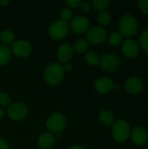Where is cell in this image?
<instances>
[{"label": "cell", "mask_w": 148, "mask_h": 149, "mask_svg": "<svg viewBox=\"0 0 148 149\" xmlns=\"http://www.w3.org/2000/svg\"><path fill=\"white\" fill-rule=\"evenodd\" d=\"M65 77V71L63 65L59 63L49 64L44 71V79L47 84L51 86H57L62 82Z\"/></svg>", "instance_id": "1"}, {"label": "cell", "mask_w": 148, "mask_h": 149, "mask_svg": "<svg viewBox=\"0 0 148 149\" xmlns=\"http://www.w3.org/2000/svg\"><path fill=\"white\" fill-rule=\"evenodd\" d=\"M70 30L68 22L63 21L61 19L54 20L50 24L48 27V33L50 37L55 40H60L65 38Z\"/></svg>", "instance_id": "2"}, {"label": "cell", "mask_w": 148, "mask_h": 149, "mask_svg": "<svg viewBox=\"0 0 148 149\" xmlns=\"http://www.w3.org/2000/svg\"><path fill=\"white\" fill-rule=\"evenodd\" d=\"M119 25L122 36H133L137 32L138 30V22L136 18L130 14L122 16L120 19Z\"/></svg>", "instance_id": "3"}, {"label": "cell", "mask_w": 148, "mask_h": 149, "mask_svg": "<svg viewBox=\"0 0 148 149\" xmlns=\"http://www.w3.org/2000/svg\"><path fill=\"white\" fill-rule=\"evenodd\" d=\"M66 123V118L63 113H54L48 117L46 127L51 134H59L65 129Z\"/></svg>", "instance_id": "4"}, {"label": "cell", "mask_w": 148, "mask_h": 149, "mask_svg": "<svg viewBox=\"0 0 148 149\" xmlns=\"http://www.w3.org/2000/svg\"><path fill=\"white\" fill-rule=\"evenodd\" d=\"M112 132L114 140L119 142H123L126 141L130 135V126L127 121L119 120L113 124Z\"/></svg>", "instance_id": "5"}, {"label": "cell", "mask_w": 148, "mask_h": 149, "mask_svg": "<svg viewBox=\"0 0 148 149\" xmlns=\"http://www.w3.org/2000/svg\"><path fill=\"white\" fill-rule=\"evenodd\" d=\"M28 112L29 109L26 104L23 102H15L8 107L7 114L11 120L19 121L27 116Z\"/></svg>", "instance_id": "6"}, {"label": "cell", "mask_w": 148, "mask_h": 149, "mask_svg": "<svg viewBox=\"0 0 148 149\" xmlns=\"http://www.w3.org/2000/svg\"><path fill=\"white\" fill-rule=\"evenodd\" d=\"M106 29L102 26L95 25L87 30L85 40L92 45H100L106 39Z\"/></svg>", "instance_id": "7"}, {"label": "cell", "mask_w": 148, "mask_h": 149, "mask_svg": "<svg viewBox=\"0 0 148 149\" xmlns=\"http://www.w3.org/2000/svg\"><path fill=\"white\" fill-rule=\"evenodd\" d=\"M32 52L31 44L25 39H17L14 41L11 46V52L18 58H26Z\"/></svg>", "instance_id": "8"}, {"label": "cell", "mask_w": 148, "mask_h": 149, "mask_svg": "<svg viewBox=\"0 0 148 149\" xmlns=\"http://www.w3.org/2000/svg\"><path fill=\"white\" fill-rule=\"evenodd\" d=\"M99 65L102 68V70L112 72L116 71L119 68L120 59L116 55L113 53H107V54H105L100 59Z\"/></svg>", "instance_id": "9"}, {"label": "cell", "mask_w": 148, "mask_h": 149, "mask_svg": "<svg viewBox=\"0 0 148 149\" xmlns=\"http://www.w3.org/2000/svg\"><path fill=\"white\" fill-rule=\"evenodd\" d=\"M89 19L85 16H78L71 22V29L74 33H83L89 29Z\"/></svg>", "instance_id": "10"}, {"label": "cell", "mask_w": 148, "mask_h": 149, "mask_svg": "<svg viewBox=\"0 0 148 149\" xmlns=\"http://www.w3.org/2000/svg\"><path fill=\"white\" fill-rule=\"evenodd\" d=\"M122 52L127 58H134L139 52V45L134 39L128 38L124 41L122 45Z\"/></svg>", "instance_id": "11"}, {"label": "cell", "mask_w": 148, "mask_h": 149, "mask_svg": "<svg viewBox=\"0 0 148 149\" xmlns=\"http://www.w3.org/2000/svg\"><path fill=\"white\" fill-rule=\"evenodd\" d=\"M73 49L72 46L69 44H63L61 45L57 52L58 58L62 63H68L73 56Z\"/></svg>", "instance_id": "12"}, {"label": "cell", "mask_w": 148, "mask_h": 149, "mask_svg": "<svg viewBox=\"0 0 148 149\" xmlns=\"http://www.w3.org/2000/svg\"><path fill=\"white\" fill-rule=\"evenodd\" d=\"M132 141L134 144L138 146L144 145L147 141V131L142 127H135L131 134Z\"/></svg>", "instance_id": "13"}, {"label": "cell", "mask_w": 148, "mask_h": 149, "mask_svg": "<svg viewBox=\"0 0 148 149\" xmlns=\"http://www.w3.org/2000/svg\"><path fill=\"white\" fill-rule=\"evenodd\" d=\"M56 138L50 132L43 133L38 139V145L41 149H51L55 144Z\"/></svg>", "instance_id": "14"}, {"label": "cell", "mask_w": 148, "mask_h": 149, "mask_svg": "<svg viewBox=\"0 0 148 149\" xmlns=\"http://www.w3.org/2000/svg\"><path fill=\"white\" fill-rule=\"evenodd\" d=\"M114 83L109 78H100L98 79L94 83L95 90L99 93H106L113 88Z\"/></svg>", "instance_id": "15"}, {"label": "cell", "mask_w": 148, "mask_h": 149, "mask_svg": "<svg viewBox=\"0 0 148 149\" xmlns=\"http://www.w3.org/2000/svg\"><path fill=\"white\" fill-rule=\"evenodd\" d=\"M126 88L130 93H139L143 88L142 81L137 77H130L126 81Z\"/></svg>", "instance_id": "16"}, {"label": "cell", "mask_w": 148, "mask_h": 149, "mask_svg": "<svg viewBox=\"0 0 148 149\" xmlns=\"http://www.w3.org/2000/svg\"><path fill=\"white\" fill-rule=\"evenodd\" d=\"M11 58V50L4 45H0V66L7 65Z\"/></svg>", "instance_id": "17"}, {"label": "cell", "mask_w": 148, "mask_h": 149, "mask_svg": "<svg viewBox=\"0 0 148 149\" xmlns=\"http://www.w3.org/2000/svg\"><path fill=\"white\" fill-rule=\"evenodd\" d=\"M99 120L103 124L106 126H110L114 123V116L111 111L103 110L99 113Z\"/></svg>", "instance_id": "18"}, {"label": "cell", "mask_w": 148, "mask_h": 149, "mask_svg": "<svg viewBox=\"0 0 148 149\" xmlns=\"http://www.w3.org/2000/svg\"><path fill=\"white\" fill-rule=\"evenodd\" d=\"M0 40L6 45H12L15 40L14 33L10 30H3L0 32Z\"/></svg>", "instance_id": "19"}, {"label": "cell", "mask_w": 148, "mask_h": 149, "mask_svg": "<svg viewBox=\"0 0 148 149\" xmlns=\"http://www.w3.org/2000/svg\"><path fill=\"white\" fill-rule=\"evenodd\" d=\"M85 60L86 61V63L90 65H99V62H100V58L99 57V55L95 52H88L85 53Z\"/></svg>", "instance_id": "20"}, {"label": "cell", "mask_w": 148, "mask_h": 149, "mask_svg": "<svg viewBox=\"0 0 148 149\" xmlns=\"http://www.w3.org/2000/svg\"><path fill=\"white\" fill-rule=\"evenodd\" d=\"M73 51H75L78 53L85 52L88 49V42L85 39L79 38L74 42V45L72 46Z\"/></svg>", "instance_id": "21"}, {"label": "cell", "mask_w": 148, "mask_h": 149, "mask_svg": "<svg viewBox=\"0 0 148 149\" xmlns=\"http://www.w3.org/2000/svg\"><path fill=\"white\" fill-rule=\"evenodd\" d=\"M108 40H109V43L113 46H118V45H120L123 42V36L121 35L120 32L114 31V32H112L109 35Z\"/></svg>", "instance_id": "22"}, {"label": "cell", "mask_w": 148, "mask_h": 149, "mask_svg": "<svg viewBox=\"0 0 148 149\" xmlns=\"http://www.w3.org/2000/svg\"><path fill=\"white\" fill-rule=\"evenodd\" d=\"M110 3L109 0H93L92 1V7L100 11H104V10L108 6Z\"/></svg>", "instance_id": "23"}, {"label": "cell", "mask_w": 148, "mask_h": 149, "mask_svg": "<svg viewBox=\"0 0 148 149\" xmlns=\"http://www.w3.org/2000/svg\"><path fill=\"white\" fill-rule=\"evenodd\" d=\"M98 21L101 24L106 25L111 21V16L107 11H100V13L98 15Z\"/></svg>", "instance_id": "24"}, {"label": "cell", "mask_w": 148, "mask_h": 149, "mask_svg": "<svg viewBox=\"0 0 148 149\" xmlns=\"http://www.w3.org/2000/svg\"><path fill=\"white\" fill-rule=\"evenodd\" d=\"M140 40V45H141L142 48L148 52V29L144 30L141 32Z\"/></svg>", "instance_id": "25"}, {"label": "cell", "mask_w": 148, "mask_h": 149, "mask_svg": "<svg viewBox=\"0 0 148 149\" xmlns=\"http://www.w3.org/2000/svg\"><path fill=\"white\" fill-rule=\"evenodd\" d=\"M59 17H60L61 20L68 22L72 17V11L69 8H64L61 10V11L59 13Z\"/></svg>", "instance_id": "26"}, {"label": "cell", "mask_w": 148, "mask_h": 149, "mask_svg": "<svg viewBox=\"0 0 148 149\" xmlns=\"http://www.w3.org/2000/svg\"><path fill=\"white\" fill-rule=\"evenodd\" d=\"M10 105V97L5 92H0V106L9 107Z\"/></svg>", "instance_id": "27"}, {"label": "cell", "mask_w": 148, "mask_h": 149, "mask_svg": "<svg viewBox=\"0 0 148 149\" xmlns=\"http://www.w3.org/2000/svg\"><path fill=\"white\" fill-rule=\"evenodd\" d=\"M81 2L82 1H80V0H66V1H65V3L67 5V7L69 9H71V8L76 9L80 6Z\"/></svg>", "instance_id": "28"}, {"label": "cell", "mask_w": 148, "mask_h": 149, "mask_svg": "<svg viewBox=\"0 0 148 149\" xmlns=\"http://www.w3.org/2000/svg\"><path fill=\"white\" fill-rule=\"evenodd\" d=\"M139 6L143 12L148 14V0H140Z\"/></svg>", "instance_id": "29"}, {"label": "cell", "mask_w": 148, "mask_h": 149, "mask_svg": "<svg viewBox=\"0 0 148 149\" xmlns=\"http://www.w3.org/2000/svg\"><path fill=\"white\" fill-rule=\"evenodd\" d=\"M80 9L83 12H88L90 10H91V3L87 1H85V2H81V4H80Z\"/></svg>", "instance_id": "30"}, {"label": "cell", "mask_w": 148, "mask_h": 149, "mask_svg": "<svg viewBox=\"0 0 148 149\" xmlns=\"http://www.w3.org/2000/svg\"><path fill=\"white\" fill-rule=\"evenodd\" d=\"M0 149H9V145L4 139L0 137Z\"/></svg>", "instance_id": "31"}, {"label": "cell", "mask_w": 148, "mask_h": 149, "mask_svg": "<svg viewBox=\"0 0 148 149\" xmlns=\"http://www.w3.org/2000/svg\"><path fill=\"white\" fill-rule=\"evenodd\" d=\"M63 68H64L65 72H71L73 68V65L71 63H65V65H63Z\"/></svg>", "instance_id": "32"}, {"label": "cell", "mask_w": 148, "mask_h": 149, "mask_svg": "<svg viewBox=\"0 0 148 149\" xmlns=\"http://www.w3.org/2000/svg\"><path fill=\"white\" fill-rule=\"evenodd\" d=\"M67 149H86L85 147L81 146V145H74V146H72L70 148H68Z\"/></svg>", "instance_id": "33"}, {"label": "cell", "mask_w": 148, "mask_h": 149, "mask_svg": "<svg viewBox=\"0 0 148 149\" xmlns=\"http://www.w3.org/2000/svg\"><path fill=\"white\" fill-rule=\"evenodd\" d=\"M9 1L8 0H0V7H3L6 6L7 4H9Z\"/></svg>", "instance_id": "34"}, {"label": "cell", "mask_w": 148, "mask_h": 149, "mask_svg": "<svg viewBox=\"0 0 148 149\" xmlns=\"http://www.w3.org/2000/svg\"><path fill=\"white\" fill-rule=\"evenodd\" d=\"M4 114H5V113H4V111H3V109L1 108V107H0V120L4 117Z\"/></svg>", "instance_id": "35"}]
</instances>
